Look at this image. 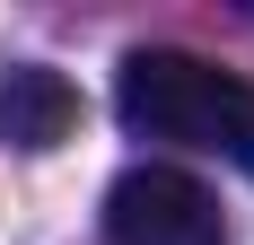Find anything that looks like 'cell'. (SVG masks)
Returning a JSON list of instances; mask_svg holds the SVG:
<instances>
[{"instance_id": "3", "label": "cell", "mask_w": 254, "mask_h": 245, "mask_svg": "<svg viewBox=\"0 0 254 245\" xmlns=\"http://www.w3.org/2000/svg\"><path fill=\"white\" fill-rule=\"evenodd\" d=\"M0 131L18 149H62L79 131V88L44 61H18V70L0 79Z\"/></svg>"}, {"instance_id": "1", "label": "cell", "mask_w": 254, "mask_h": 245, "mask_svg": "<svg viewBox=\"0 0 254 245\" xmlns=\"http://www.w3.org/2000/svg\"><path fill=\"white\" fill-rule=\"evenodd\" d=\"M114 114L140 140L167 149H202V158H228L254 175V79L210 61V53L184 44H131L123 70H114Z\"/></svg>"}, {"instance_id": "2", "label": "cell", "mask_w": 254, "mask_h": 245, "mask_svg": "<svg viewBox=\"0 0 254 245\" xmlns=\"http://www.w3.org/2000/svg\"><path fill=\"white\" fill-rule=\"evenodd\" d=\"M105 245H228V219L202 175L149 158L105 184Z\"/></svg>"}]
</instances>
